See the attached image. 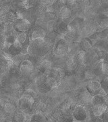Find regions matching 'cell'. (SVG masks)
Instances as JSON below:
<instances>
[{
  "label": "cell",
  "mask_w": 108,
  "mask_h": 122,
  "mask_svg": "<svg viewBox=\"0 0 108 122\" xmlns=\"http://www.w3.org/2000/svg\"><path fill=\"white\" fill-rule=\"evenodd\" d=\"M107 105H108V103H107Z\"/></svg>",
  "instance_id": "29"
},
{
  "label": "cell",
  "mask_w": 108,
  "mask_h": 122,
  "mask_svg": "<svg viewBox=\"0 0 108 122\" xmlns=\"http://www.w3.org/2000/svg\"><path fill=\"white\" fill-rule=\"evenodd\" d=\"M35 104V96L23 93L19 100V107L24 113L29 114L33 110V106Z\"/></svg>",
  "instance_id": "1"
},
{
  "label": "cell",
  "mask_w": 108,
  "mask_h": 122,
  "mask_svg": "<svg viewBox=\"0 0 108 122\" xmlns=\"http://www.w3.org/2000/svg\"><path fill=\"white\" fill-rule=\"evenodd\" d=\"M80 97H81V99H82V101L86 102H91V100L93 98V96L87 90L83 92L81 94Z\"/></svg>",
  "instance_id": "19"
},
{
  "label": "cell",
  "mask_w": 108,
  "mask_h": 122,
  "mask_svg": "<svg viewBox=\"0 0 108 122\" xmlns=\"http://www.w3.org/2000/svg\"><path fill=\"white\" fill-rule=\"evenodd\" d=\"M26 114L20 109L14 115V122H26Z\"/></svg>",
  "instance_id": "15"
},
{
  "label": "cell",
  "mask_w": 108,
  "mask_h": 122,
  "mask_svg": "<svg viewBox=\"0 0 108 122\" xmlns=\"http://www.w3.org/2000/svg\"><path fill=\"white\" fill-rule=\"evenodd\" d=\"M99 26L103 29L108 28V16H103L100 19Z\"/></svg>",
  "instance_id": "23"
},
{
  "label": "cell",
  "mask_w": 108,
  "mask_h": 122,
  "mask_svg": "<svg viewBox=\"0 0 108 122\" xmlns=\"http://www.w3.org/2000/svg\"><path fill=\"white\" fill-rule=\"evenodd\" d=\"M53 29L57 34H66L68 31V25L63 20H58L53 25Z\"/></svg>",
  "instance_id": "7"
},
{
  "label": "cell",
  "mask_w": 108,
  "mask_h": 122,
  "mask_svg": "<svg viewBox=\"0 0 108 122\" xmlns=\"http://www.w3.org/2000/svg\"><path fill=\"white\" fill-rule=\"evenodd\" d=\"M86 90L89 92L93 96L99 95L100 91L101 90V83L98 81H91L86 85Z\"/></svg>",
  "instance_id": "6"
},
{
  "label": "cell",
  "mask_w": 108,
  "mask_h": 122,
  "mask_svg": "<svg viewBox=\"0 0 108 122\" xmlns=\"http://www.w3.org/2000/svg\"><path fill=\"white\" fill-rule=\"evenodd\" d=\"M34 69V65L31 61L24 60L22 61L19 65V71L22 74L24 75H30Z\"/></svg>",
  "instance_id": "5"
},
{
  "label": "cell",
  "mask_w": 108,
  "mask_h": 122,
  "mask_svg": "<svg viewBox=\"0 0 108 122\" xmlns=\"http://www.w3.org/2000/svg\"><path fill=\"white\" fill-rule=\"evenodd\" d=\"M100 83H101V88H102L107 94H108V76L105 77L101 80V81Z\"/></svg>",
  "instance_id": "24"
},
{
  "label": "cell",
  "mask_w": 108,
  "mask_h": 122,
  "mask_svg": "<svg viewBox=\"0 0 108 122\" xmlns=\"http://www.w3.org/2000/svg\"><path fill=\"white\" fill-rule=\"evenodd\" d=\"M16 37H17V39L22 44H24L26 42V39H27V34L26 32L24 33H20V32H16Z\"/></svg>",
  "instance_id": "20"
},
{
  "label": "cell",
  "mask_w": 108,
  "mask_h": 122,
  "mask_svg": "<svg viewBox=\"0 0 108 122\" xmlns=\"http://www.w3.org/2000/svg\"><path fill=\"white\" fill-rule=\"evenodd\" d=\"M72 113H70V109H63L62 114L58 118V122H74Z\"/></svg>",
  "instance_id": "11"
},
{
  "label": "cell",
  "mask_w": 108,
  "mask_h": 122,
  "mask_svg": "<svg viewBox=\"0 0 108 122\" xmlns=\"http://www.w3.org/2000/svg\"><path fill=\"white\" fill-rule=\"evenodd\" d=\"M81 44H82V48H84L85 50L91 49V48H92V46H93V42H92V40H91V39H88V38L83 39Z\"/></svg>",
  "instance_id": "22"
},
{
  "label": "cell",
  "mask_w": 108,
  "mask_h": 122,
  "mask_svg": "<svg viewBox=\"0 0 108 122\" xmlns=\"http://www.w3.org/2000/svg\"><path fill=\"white\" fill-rule=\"evenodd\" d=\"M46 36V32L43 29H38L33 30L31 33L30 39L31 41H35L37 39H44Z\"/></svg>",
  "instance_id": "12"
},
{
  "label": "cell",
  "mask_w": 108,
  "mask_h": 122,
  "mask_svg": "<svg viewBox=\"0 0 108 122\" xmlns=\"http://www.w3.org/2000/svg\"><path fill=\"white\" fill-rule=\"evenodd\" d=\"M4 111L5 113L9 114V115L14 114L16 111V107L13 104L10 102H8L4 105Z\"/></svg>",
  "instance_id": "18"
},
{
  "label": "cell",
  "mask_w": 108,
  "mask_h": 122,
  "mask_svg": "<svg viewBox=\"0 0 108 122\" xmlns=\"http://www.w3.org/2000/svg\"><path fill=\"white\" fill-rule=\"evenodd\" d=\"M72 115L76 121L84 122L87 118V112L85 107L81 105H77L75 106L72 111Z\"/></svg>",
  "instance_id": "4"
},
{
  "label": "cell",
  "mask_w": 108,
  "mask_h": 122,
  "mask_svg": "<svg viewBox=\"0 0 108 122\" xmlns=\"http://www.w3.org/2000/svg\"><path fill=\"white\" fill-rule=\"evenodd\" d=\"M16 39H17V37H16V35L12 34V35H9V36H7L5 38L4 40L5 49H6V50H8L9 48H10L14 44V42L16 41Z\"/></svg>",
  "instance_id": "14"
},
{
  "label": "cell",
  "mask_w": 108,
  "mask_h": 122,
  "mask_svg": "<svg viewBox=\"0 0 108 122\" xmlns=\"http://www.w3.org/2000/svg\"><path fill=\"white\" fill-rule=\"evenodd\" d=\"M100 70L102 74L108 76V62L102 61L100 65Z\"/></svg>",
  "instance_id": "21"
},
{
  "label": "cell",
  "mask_w": 108,
  "mask_h": 122,
  "mask_svg": "<svg viewBox=\"0 0 108 122\" xmlns=\"http://www.w3.org/2000/svg\"><path fill=\"white\" fill-rule=\"evenodd\" d=\"M104 103H106V101H105L104 96H100V95H96V96H93V98L91 100V104L93 106L100 105V104H104Z\"/></svg>",
  "instance_id": "17"
},
{
  "label": "cell",
  "mask_w": 108,
  "mask_h": 122,
  "mask_svg": "<svg viewBox=\"0 0 108 122\" xmlns=\"http://www.w3.org/2000/svg\"><path fill=\"white\" fill-rule=\"evenodd\" d=\"M31 26V23L28 20L23 18H18L14 22V29L16 32L24 33L29 30Z\"/></svg>",
  "instance_id": "3"
},
{
  "label": "cell",
  "mask_w": 108,
  "mask_h": 122,
  "mask_svg": "<svg viewBox=\"0 0 108 122\" xmlns=\"http://www.w3.org/2000/svg\"><path fill=\"white\" fill-rule=\"evenodd\" d=\"M22 4L25 7V8L30 9L33 6L34 1H23Z\"/></svg>",
  "instance_id": "25"
},
{
  "label": "cell",
  "mask_w": 108,
  "mask_h": 122,
  "mask_svg": "<svg viewBox=\"0 0 108 122\" xmlns=\"http://www.w3.org/2000/svg\"><path fill=\"white\" fill-rule=\"evenodd\" d=\"M22 48H23L22 44L20 43L18 39H16L14 44L8 49V52L11 55L16 56H18L19 54H21Z\"/></svg>",
  "instance_id": "9"
},
{
  "label": "cell",
  "mask_w": 108,
  "mask_h": 122,
  "mask_svg": "<svg viewBox=\"0 0 108 122\" xmlns=\"http://www.w3.org/2000/svg\"><path fill=\"white\" fill-rule=\"evenodd\" d=\"M95 122H103V119H101V118H100V117H97V119L95 120Z\"/></svg>",
  "instance_id": "26"
},
{
  "label": "cell",
  "mask_w": 108,
  "mask_h": 122,
  "mask_svg": "<svg viewBox=\"0 0 108 122\" xmlns=\"http://www.w3.org/2000/svg\"><path fill=\"white\" fill-rule=\"evenodd\" d=\"M70 46L69 44L66 39L61 38L53 46V52L55 56H63L69 52Z\"/></svg>",
  "instance_id": "2"
},
{
  "label": "cell",
  "mask_w": 108,
  "mask_h": 122,
  "mask_svg": "<svg viewBox=\"0 0 108 122\" xmlns=\"http://www.w3.org/2000/svg\"><path fill=\"white\" fill-rule=\"evenodd\" d=\"M107 109H108V105L106 103L94 105L92 107L93 115H95V117H97L101 116L103 114L105 113Z\"/></svg>",
  "instance_id": "10"
},
{
  "label": "cell",
  "mask_w": 108,
  "mask_h": 122,
  "mask_svg": "<svg viewBox=\"0 0 108 122\" xmlns=\"http://www.w3.org/2000/svg\"><path fill=\"white\" fill-rule=\"evenodd\" d=\"M80 23V18H74L73 20L69 22L68 25V29L69 32H74L79 26V24Z\"/></svg>",
  "instance_id": "16"
},
{
  "label": "cell",
  "mask_w": 108,
  "mask_h": 122,
  "mask_svg": "<svg viewBox=\"0 0 108 122\" xmlns=\"http://www.w3.org/2000/svg\"><path fill=\"white\" fill-rule=\"evenodd\" d=\"M29 122H39V121L37 120V119H33V118L30 117V121H29Z\"/></svg>",
  "instance_id": "27"
},
{
  "label": "cell",
  "mask_w": 108,
  "mask_h": 122,
  "mask_svg": "<svg viewBox=\"0 0 108 122\" xmlns=\"http://www.w3.org/2000/svg\"><path fill=\"white\" fill-rule=\"evenodd\" d=\"M60 81H58L57 79L53 77V76L49 75L47 77H46V78L44 80V85L45 86L47 87L49 90H52L56 88L59 86Z\"/></svg>",
  "instance_id": "8"
},
{
  "label": "cell",
  "mask_w": 108,
  "mask_h": 122,
  "mask_svg": "<svg viewBox=\"0 0 108 122\" xmlns=\"http://www.w3.org/2000/svg\"><path fill=\"white\" fill-rule=\"evenodd\" d=\"M1 122H9V121H8L6 118H1Z\"/></svg>",
  "instance_id": "28"
},
{
  "label": "cell",
  "mask_w": 108,
  "mask_h": 122,
  "mask_svg": "<svg viewBox=\"0 0 108 122\" xmlns=\"http://www.w3.org/2000/svg\"><path fill=\"white\" fill-rule=\"evenodd\" d=\"M71 14H72V11H71V9L70 8V7L64 5L61 7L60 9L59 16L61 20H64L69 18L71 16Z\"/></svg>",
  "instance_id": "13"
}]
</instances>
